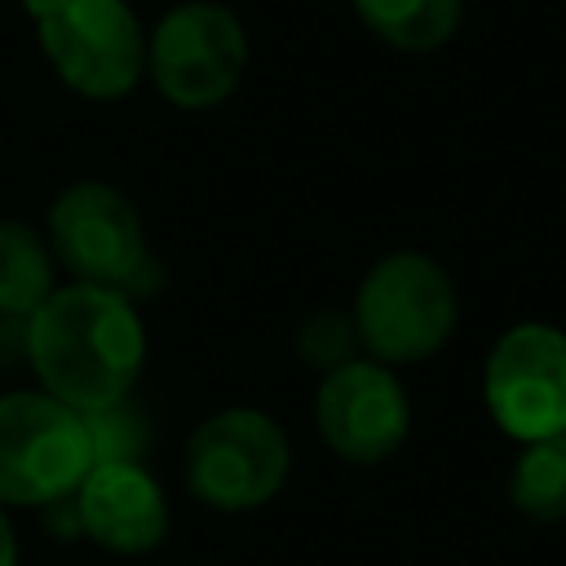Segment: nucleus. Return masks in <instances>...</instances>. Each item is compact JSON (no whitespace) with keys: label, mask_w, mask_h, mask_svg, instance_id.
<instances>
[{"label":"nucleus","mask_w":566,"mask_h":566,"mask_svg":"<svg viewBox=\"0 0 566 566\" xmlns=\"http://www.w3.org/2000/svg\"><path fill=\"white\" fill-rule=\"evenodd\" d=\"M22 358L44 394L75 411H97L128 398L137 385L146 363V327L128 292L102 283H62L27 314Z\"/></svg>","instance_id":"obj_1"},{"label":"nucleus","mask_w":566,"mask_h":566,"mask_svg":"<svg viewBox=\"0 0 566 566\" xmlns=\"http://www.w3.org/2000/svg\"><path fill=\"white\" fill-rule=\"evenodd\" d=\"M349 314L363 349L385 367H402L433 358L451 340L460 301L451 274L433 256L402 248L363 274Z\"/></svg>","instance_id":"obj_2"},{"label":"nucleus","mask_w":566,"mask_h":566,"mask_svg":"<svg viewBox=\"0 0 566 566\" xmlns=\"http://www.w3.org/2000/svg\"><path fill=\"white\" fill-rule=\"evenodd\" d=\"M53 75L93 102L133 93L146 75V31L128 0H22Z\"/></svg>","instance_id":"obj_3"},{"label":"nucleus","mask_w":566,"mask_h":566,"mask_svg":"<svg viewBox=\"0 0 566 566\" xmlns=\"http://www.w3.org/2000/svg\"><path fill=\"white\" fill-rule=\"evenodd\" d=\"M292 473V447L274 416L256 407H221L195 424L186 442V486L221 513L270 504Z\"/></svg>","instance_id":"obj_4"},{"label":"nucleus","mask_w":566,"mask_h":566,"mask_svg":"<svg viewBox=\"0 0 566 566\" xmlns=\"http://www.w3.org/2000/svg\"><path fill=\"white\" fill-rule=\"evenodd\" d=\"M84 416L44 389L0 394V509L66 500L88 473Z\"/></svg>","instance_id":"obj_5"},{"label":"nucleus","mask_w":566,"mask_h":566,"mask_svg":"<svg viewBox=\"0 0 566 566\" xmlns=\"http://www.w3.org/2000/svg\"><path fill=\"white\" fill-rule=\"evenodd\" d=\"M248 71V31L217 0L172 4L146 35V75L177 111L221 106Z\"/></svg>","instance_id":"obj_6"},{"label":"nucleus","mask_w":566,"mask_h":566,"mask_svg":"<svg viewBox=\"0 0 566 566\" xmlns=\"http://www.w3.org/2000/svg\"><path fill=\"white\" fill-rule=\"evenodd\" d=\"M49 252L75 283L142 292L155 270L133 199L111 181H71L49 208Z\"/></svg>","instance_id":"obj_7"},{"label":"nucleus","mask_w":566,"mask_h":566,"mask_svg":"<svg viewBox=\"0 0 566 566\" xmlns=\"http://www.w3.org/2000/svg\"><path fill=\"white\" fill-rule=\"evenodd\" d=\"M482 398L513 442L566 433V332L553 323L500 332L482 367Z\"/></svg>","instance_id":"obj_8"},{"label":"nucleus","mask_w":566,"mask_h":566,"mask_svg":"<svg viewBox=\"0 0 566 566\" xmlns=\"http://www.w3.org/2000/svg\"><path fill=\"white\" fill-rule=\"evenodd\" d=\"M314 424L340 460L380 464L407 442L411 402L394 367L358 354L323 371L318 394H314Z\"/></svg>","instance_id":"obj_9"},{"label":"nucleus","mask_w":566,"mask_h":566,"mask_svg":"<svg viewBox=\"0 0 566 566\" xmlns=\"http://www.w3.org/2000/svg\"><path fill=\"white\" fill-rule=\"evenodd\" d=\"M71 500L80 513V531L106 553L142 557L168 535V500L142 469V460L88 464Z\"/></svg>","instance_id":"obj_10"},{"label":"nucleus","mask_w":566,"mask_h":566,"mask_svg":"<svg viewBox=\"0 0 566 566\" xmlns=\"http://www.w3.org/2000/svg\"><path fill=\"white\" fill-rule=\"evenodd\" d=\"M354 13L380 44L398 53H433L455 35L464 0H354Z\"/></svg>","instance_id":"obj_11"},{"label":"nucleus","mask_w":566,"mask_h":566,"mask_svg":"<svg viewBox=\"0 0 566 566\" xmlns=\"http://www.w3.org/2000/svg\"><path fill=\"white\" fill-rule=\"evenodd\" d=\"M53 252L22 221H0V314L27 318L57 283H53Z\"/></svg>","instance_id":"obj_12"},{"label":"nucleus","mask_w":566,"mask_h":566,"mask_svg":"<svg viewBox=\"0 0 566 566\" xmlns=\"http://www.w3.org/2000/svg\"><path fill=\"white\" fill-rule=\"evenodd\" d=\"M509 500L531 522L566 517V433L522 442L509 473Z\"/></svg>","instance_id":"obj_13"},{"label":"nucleus","mask_w":566,"mask_h":566,"mask_svg":"<svg viewBox=\"0 0 566 566\" xmlns=\"http://www.w3.org/2000/svg\"><path fill=\"white\" fill-rule=\"evenodd\" d=\"M84 416V433H88V455L93 464H111V460H142L146 451V416L119 398L111 407H97V411H80Z\"/></svg>","instance_id":"obj_14"},{"label":"nucleus","mask_w":566,"mask_h":566,"mask_svg":"<svg viewBox=\"0 0 566 566\" xmlns=\"http://www.w3.org/2000/svg\"><path fill=\"white\" fill-rule=\"evenodd\" d=\"M296 354L314 371H332V367L358 358L363 354V340H358L354 314L349 310H314L296 327Z\"/></svg>","instance_id":"obj_15"},{"label":"nucleus","mask_w":566,"mask_h":566,"mask_svg":"<svg viewBox=\"0 0 566 566\" xmlns=\"http://www.w3.org/2000/svg\"><path fill=\"white\" fill-rule=\"evenodd\" d=\"M0 566H18V535L4 509H0Z\"/></svg>","instance_id":"obj_16"}]
</instances>
